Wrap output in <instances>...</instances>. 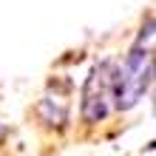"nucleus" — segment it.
<instances>
[{
  "label": "nucleus",
  "mask_w": 156,
  "mask_h": 156,
  "mask_svg": "<svg viewBox=\"0 0 156 156\" xmlns=\"http://www.w3.org/2000/svg\"><path fill=\"white\" fill-rule=\"evenodd\" d=\"M151 48L142 45H131V51L125 54L122 66H116L114 74V108L116 111H131L145 99L151 91Z\"/></svg>",
  "instance_id": "obj_1"
},
{
  "label": "nucleus",
  "mask_w": 156,
  "mask_h": 156,
  "mask_svg": "<svg viewBox=\"0 0 156 156\" xmlns=\"http://www.w3.org/2000/svg\"><path fill=\"white\" fill-rule=\"evenodd\" d=\"M114 74H116V66L111 60H102L85 77L82 99H80V116L85 125H99L108 119L114 108Z\"/></svg>",
  "instance_id": "obj_2"
},
{
  "label": "nucleus",
  "mask_w": 156,
  "mask_h": 156,
  "mask_svg": "<svg viewBox=\"0 0 156 156\" xmlns=\"http://www.w3.org/2000/svg\"><path fill=\"white\" fill-rule=\"evenodd\" d=\"M133 45H142V48H151L153 51V45H156V17H151V20L139 29V37H136Z\"/></svg>",
  "instance_id": "obj_3"
},
{
  "label": "nucleus",
  "mask_w": 156,
  "mask_h": 156,
  "mask_svg": "<svg viewBox=\"0 0 156 156\" xmlns=\"http://www.w3.org/2000/svg\"><path fill=\"white\" fill-rule=\"evenodd\" d=\"M151 74H153V80H156V54H151Z\"/></svg>",
  "instance_id": "obj_4"
},
{
  "label": "nucleus",
  "mask_w": 156,
  "mask_h": 156,
  "mask_svg": "<svg viewBox=\"0 0 156 156\" xmlns=\"http://www.w3.org/2000/svg\"><path fill=\"white\" fill-rule=\"evenodd\" d=\"M0 133H3V125H0Z\"/></svg>",
  "instance_id": "obj_5"
}]
</instances>
